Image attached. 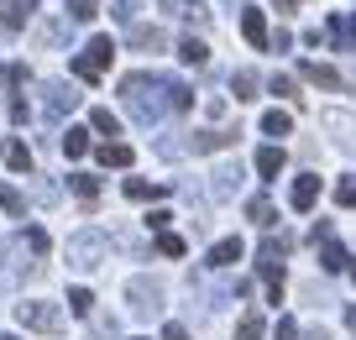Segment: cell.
I'll use <instances>...</instances> for the list:
<instances>
[{
    "label": "cell",
    "mask_w": 356,
    "mask_h": 340,
    "mask_svg": "<svg viewBox=\"0 0 356 340\" xmlns=\"http://www.w3.org/2000/svg\"><path fill=\"white\" fill-rule=\"evenodd\" d=\"M6 340H22V335H6Z\"/></svg>",
    "instance_id": "47"
},
{
    "label": "cell",
    "mask_w": 356,
    "mask_h": 340,
    "mask_svg": "<svg viewBox=\"0 0 356 340\" xmlns=\"http://www.w3.org/2000/svg\"><path fill=\"white\" fill-rule=\"evenodd\" d=\"M163 340H189V330L184 325H163Z\"/></svg>",
    "instance_id": "42"
},
{
    "label": "cell",
    "mask_w": 356,
    "mask_h": 340,
    "mask_svg": "<svg viewBox=\"0 0 356 340\" xmlns=\"http://www.w3.org/2000/svg\"><path fill=\"white\" fill-rule=\"evenodd\" d=\"M231 89H236V99H257V74H252V68H236Z\"/></svg>",
    "instance_id": "25"
},
{
    "label": "cell",
    "mask_w": 356,
    "mask_h": 340,
    "mask_svg": "<svg viewBox=\"0 0 356 340\" xmlns=\"http://www.w3.org/2000/svg\"><path fill=\"white\" fill-rule=\"evenodd\" d=\"M47 95H53V99H47V110H53V115H68V110L79 105V89H74V84H53Z\"/></svg>",
    "instance_id": "15"
},
{
    "label": "cell",
    "mask_w": 356,
    "mask_h": 340,
    "mask_svg": "<svg viewBox=\"0 0 356 340\" xmlns=\"http://www.w3.org/2000/svg\"><path fill=\"white\" fill-rule=\"evenodd\" d=\"M246 215H252L257 225H262V231H267V225H273V220H278V215H273V204H267V199H252V204H246Z\"/></svg>",
    "instance_id": "31"
},
{
    "label": "cell",
    "mask_w": 356,
    "mask_h": 340,
    "mask_svg": "<svg viewBox=\"0 0 356 340\" xmlns=\"http://www.w3.org/2000/svg\"><path fill=\"white\" fill-rule=\"evenodd\" d=\"M115 16H121V22L131 26V16H136V0H115Z\"/></svg>",
    "instance_id": "41"
},
{
    "label": "cell",
    "mask_w": 356,
    "mask_h": 340,
    "mask_svg": "<svg viewBox=\"0 0 356 340\" xmlns=\"http://www.w3.org/2000/svg\"><path fill=\"white\" fill-rule=\"evenodd\" d=\"M6 168H11V173H32V152H26V142L6 136Z\"/></svg>",
    "instance_id": "14"
},
{
    "label": "cell",
    "mask_w": 356,
    "mask_h": 340,
    "mask_svg": "<svg viewBox=\"0 0 356 340\" xmlns=\"http://www.w3.org/2000/svg\"><path fill=\"white\" fill-rule=\"evenodd\" d=\"M157 252H163V257H173V262H178V257L189 252V246H184V236H173V231H163V236H157Z\"/></svg>",
    "instance_id": "29"
},
{
    "label": "cell",
    "mask_w": 356,
    "mask_h": 340,
    "mask_svg": "<svg viewBox=\"0 0 356 340\" xmlns=\"http://www.w3.org/2000/svg\"><path fill=\"white\" fill-rule=\"evenodd\" d=\"M314 199H320V178H314V173H299V178H293V188H289V204L304 215V209H314Z\"/></svg>",
    "instance_id": "6"
},
{
    "label": "cell",
    "mask_w": 356,
    "mask_h": 340,
    "mask_svg": "<svg viewBox=\"0 0 356 340\" xmlns=\"http://www.w3.org/2000/svg\"><path fill=\"white\" fill-rule=\"evenodd\" d=\"M335 204H346V209H356V184H341V188H335Z\"/></svg>",
    "instance_id": "37"
},
{
    "label": "cell",
    "mask_w": 356,
    "mask_h": 340,
    "mask_svg": "<svg viewBox=\"0 0 356 340\" xmlns=\"http://www.w3.org/2000/svg\"><path fill=\"white\" fill-rule=\"evenodd\" d=\"M37 0H11V11H0V32H22Z\"/></svg>",
    "instance_id": "12"
},
{
    "label": "cell",
    "mask_w": 356,
    "mask_h": 340,
    "mask_svg": "<svg viewBox=\"0 0 356 340\" xmlns=\"http://www.w3.org/2000/svg\"><path fill=\"white\" fill-rule=\"evenodd\" d=\"M236 136H241V131H231V126H225V131H194L189 147H194V152H215V147H231Z\"/></svg>",
    "instance_id": "11"
},
{
    "label": "cell",
    "mask_w": 356,
    "mask_h": 340,
    "mask_svg": "<svg viewBox=\"0 0 356 340\" xmlns=\"http://www.w3.org/2000/svg\"><path fill=\"white\" fill-rule=\"evenodd\" d=\"M0 209H6V215H22V194H16V188H6V184H0Z\"/></svg>",
    "instance_id": "35"
},
{
    "label": "cell",
    "mask_w": 356,
    "mask_h": 340,
    "mask_svg": "<svg viewBox=\"0 0 356 340\" xmlns=\"http://www.w3.org/2000/svg\"><path fill=\"white\" fill-rule=\"evenodd\" d=\"M89 126H95L100 136H115V131H121V121H115V115H111L105 105H95V110H89Z\"/></svg>",
    "instance_id": "23"
},
{
    "label": "cell",
    "mask_w": 356,
    "mask_h": 340,
    "mask_svg": "<svg viewBox=\"0 0 356 340\" xmlns=\"http://www.w3.org/2000/svg\"><path fill=\"white\" fill-rule=\"evenodd\" d=\"M68 262L74 267H100L105 262V236L100 231H74L68 236Z\"/></svg>",
    "instance_id": "3"
},
{
    "label": "cell",
    "mask_w": 356,
    "mask_h": 340,
    "mask_svg": "<svg viewBox=\"0 0 356 340\" xmlns=\"http://www.w3.org/2000/svg\"><path fill=\"white\" fill-rule=\"evenodd\" d=\"M241 37L257 47V53L267 47V22H262V11H257V6H252V11H241Z\"/></svg>",
    "instance_id": "9"
},
{
    "label": "cell",
    "mask_w": 356,
    "mask_h": 340,
    "mask_svg": "<svg viewBox=\"0 0 356 340\" xmlns=\"http://www.w3.org/2000/svg\"><path fill=\"white\" fill-rule=\"evenodd\" d=\"M68 188H74L79 199H89V204L100 199V178H89V173H74V178H68Z\"/></svg>",
    "instance_id": "24"
},
{
    "label": "cell",
    "mask_w": 356,
    "mask_h": 340,
    "mask_svg": "<svg viewBox=\"0 0 356 340\" xmlns=\"http://www.w3.org/2000/svg\"><path fill=\"white\" fill-rule=\"evenodd\" d=\"M346 273H351V277H356V262H351V267H346Z\"/></svg>",
    "instance_id": "46"
},
{
    "label": "cell",
    "mask_w": 356,
    "mask_h": 340,
    "mask_svg": "<svg viewBox=\"0 0 356 340\" xmlns=\"http://www.w3.org/2000/svg\"><path fill=\"white\" fill-rule=\"evenodd\" d=\"M293 6H299V0H278V11H293Z\"/></svg>",
    "instance_id": "44"
},
{
    "label": "cell",
    "mask_w": 356,
    "mask_h": 340,
    "mask_svg": "<svg viewBox=\"0 0 356 340\" xmlns=\"http://www.w3.org/2000/svg\"><path fill=\"white\" fill-rule=\"evenodd\" d=\"M163 11H168V16H178L184 26H194V32H200V26H210V16H215L204 0H163Z\"/></svg>",
    "instance_id": "5"
},
{
    "label": "cell",
    "mask_w": 356,
    "mask_h": 340,
    "mask_svg": "<svg viewBox=\"0 0 356 340\" xmlns=\"http://www.w3.org/2000/svg\"><path fill=\"white\" fill-rule=\"evenodd\" d=\"M273 335H278V340H299V325H293V319H278V330H273Z\"/></svg>",
    "instance_id": "40"
},
{
    "label": "cell",
    "mask_w": 356,
    "mask_h": 340,
    "mask_svg": "<svg viewBox=\"0 0 356 340\" xmlns=\"http://www.w3.org/2000/svg\"><path fill=\"white\" fill-rule=\"evenodd\" d=\"M126 32H131L136 47H152V53H163V47H168V37L157 32V26H126Z\"/></svg>",
    "instance_id": "21"
},
{
    "label": "cell",
    "mask_w": 356,
    "mask_h": 340,
    "mask_svg": "<svg viewBox=\"0 0 356 340\" xmlns=\"http://www.w3.org/2000/svg\"><path fill=\"white\" fill-rule=\"evenodd\" d=\"M74 79H84V84H95V79H100V74H95V68H89L84 58H74Z\"/></svg>",
    "instance_id": "39"
},
{
    "label": "cell",
    "mask_w": 356,
    "mask_h": 340,
    "mask_svg": "<svg viewBox=\"0 0 356 340\" xmlns=\"http://www.w3.org/2000/svg\"><path fill=\"white\" fill-rule=\"evenodd\" d=\"M95 157H100V168H131V147H121V142H105Z\"/></svg>",
    "instance_id": "19"
},
{
    "label": "cell",
    "mask_w": 356,
    "mask_h": 340,
    "mask_svg": "<svg viewBox=\"0 0 356 340\" xmlns=\"http://www.w3.org/2000/svg\"><path fill=\"white\" fill-rule=\"evenodd\" d=\"M168 105L173 110H194V89L189 84H168Z\"/></svg>",
    "instance_id": "30"
},
{
    "label": "cell",
    "mask_w": 356,
    "mask_h": 340,
    "mask_svg": "<svg viewBox=\"0 0 356 340\" xmlns=\"http://www.w3.org/2000/svg\"><path fill=\"white\" fill-rule=\"evenodd\" d=\"M126 199H136V204H152V199H168V194H173V188H168V184H147V178H126Z\"/></svg>",
    "instance_id": "8"
},
{
    "label": "cell",
    "mask_w": 356,
    "mask_h": 340,
    "mask_svg": "<svg viewBox=\"0 0 356 340\" xmlns=\"http://www.w3.org/2000/svg\"><path fill=\"white\" fill-rule=\"evenodd\" d=\"M330 42L335 47H356V16H330Z\"/></svg>",
    "instance_id": "17"
},
{
    "label": "cell",
    "mask_w": 356,
    "mask_h": 340,
    "mask_svg": "<svg viewBox=\"0 0 356 340\" xmlns=\"http://www.w3.org/2000/svg\"><path fill=\"white\" fill-rule=\"evenodd\" d=\"M325 252H320V267L325 273H346V267H351V252H346V246H335V241H320Z\"/></svg>",
    "instance_id": "16"
},
{
    "label": "cell",
    "mask_w": 356,
    "mask_h": 340,
    "mask_svg": "<svg viewBox=\"0 0 356 340\" xmlns=\"http://www.w3.org/2000/svg\"><path fill=\"white\" fill-rule=\"evenodd\" d=\"M131 340H147V335H131Z\"/></svg>",
    "instance_id": "48"
},
{
    "label": "cell",
    "mask_w": 356,
    "mask_h": 340,
    "mask_svg": "<svg viewBox=\"0 0 356 340\" xmlns=\"http://www.w3.org/2000/svg\"><path fill=\"white\" fill-rule=\"evenodd\" d=\"M63 152H68V157H74V163H79V157H84V152H89V131H84V126H74V131H68V136H63Z\"/></svg>",
    "instance_id": "26"
},
{
    "label": "cell",
    "mask_w": 356,
    "mask_h": 340,
    "mask_svg": "<svg viewBox=\"0 0 356 340\" xmlns=\"http://www.w3.org/2000/svg\"><path fill=\"white\" fill-rule=\"evenodd\" d=\"M0 79H6V68H0Z\"/></svg>",
    "instance_id": "49"
},
{
    "label": "cell",
    "mask_w": 356,
    "mask_h": 340,
    "mask_svg": "<svg viewBox=\"0 0 356 340\" xmlns=\"http://www.w3.org/2000/svg\"><path fill=\"white\" fill-rule=\"evenodd\" d=\"M16 319H22L26 330H42V335H63V309H53V304H37V298L16 304Z\"/></svg>",
    "instance_id": "2"
},
{
    "label": "cell",
    "mask_w": 356,
    "mask_h": 340,
    "mask_svg": "<svg viewBox=\"0 0 356 340\" xmlns=\"http://www.w3.org/2000/svg\"><path fill=\"white\" fill-rule=\"evenodd\" d=\"M68 11H74L79 22H95V16H100V0H68Z\"/></svg>",
    "instance_id": "33"
},
{
    "label": "cell",
    "mask_w": 356,
    "mask_h": 340,
    "mask_svg": "<svg viewBox=\"0 0 356 340\" xmlns=\"http://www.w3.org/2000/svg\"><path fill=\"white\" fill-rule=\"evenodd\" d=\"M241 236H225V241H215L210 246V267H231V262H241Z\"/></svg>",
    "instance_id": "10"
},
{
    "label": "cell",
    "mask_w": 356,
    "mask_h": 340,
    "mask_svg": "<svg viewBox=\"0 0 356 340\" xmlns=\"http://www.w3.org/2000/svg\"><path fill=\"white\" fill-rule=\"evenodd\" d=\"M309 340H330V335H325V330H314V335H309Z\"/></svg>",
    "instance_id": "45"
},
{
    "label": "cell",
    "mask_w": 356,
    "mask_h": 340,
    "mask_svg": "<svg viewBox=\"0 0 356 340\" xmlns=\"http://www.w3.org/2000/svg\"><path fill=\"white\" fill-rule=\"evenodd\" d=\"M178 58H184L189 68H200V63H210V47H204L200 37H184V42H178Z\"/></svg>",
    "instance_id": "20"
},
{
    "label": "cell",
    "mask_w": 356,
    "mask_h": 340,
    "mask_svg": "<svg viewBox=\"0 0 356 340\" xmlns=\"http://www.w3.org/2000/svg\"><path fill=\"white\" fill-rule=\"evenodd\" d=\"M299 74L309 79V84H320V89H341V74H335L330 63H299Z\"/></svg>",
    "instance_id": "13"
},
{
    "label": "cell",
    "mask_w": 356,
    "mask_h": 340,
    "mask_svg": "<svg viewBox=\"0 0 356 340\" xmlns=\"http://www.w3.org/2000/svg\"><path fill=\"white\" fill-rule=\"evenodd\" d=\"M26 246H32V252H42V257H47V246H53V241H47V231H26Z\"/></svg>",
    "instance_id": "38"
},
{
    "label": "cell",
    "mask_w": 356,
    "mask_h": 340,
    "mask_svg": "<svg viewBox=\"0 0 356 340\" xmlns=\"http://www.w3.org/2000/svg\"><path fill=\"white\" fill-rule=\"evenodd\" d=\"M121 99H126V110H131L136 121H157V110L168 105V84L152 79V74H126L121 79Z\"/></svg>",
    "instance_id": "1"
},
{
    "label": "cell",
    "mask_w": 356,
    "mask_h": 340,
    "mask_svg": "<svg viewBox=\"0 0 356 340\" xmlns=\"http://www.w3.org/2000/svg\"><path fill=\"white\" fill-rule=\"evenodd\" d=\"M126 298H131V309H136L142 319H152L157 304H163V288H157L152 277H131V283H126Z\"/></svg>",
    "instance_id": "4"
},
{
    "label": "cell",
    "mask_w": 356,
    "mask_h": 340,
    "mask_svg": "<svg viewBox=\"0 0 356 340\" xmlns=\"http://www.w3.org/2000/svg\"><path fill=\"white\" fill-rule=\"evenodd\" d=\"M79 58H84L95 74H105V68L115 63V42H111V37H89V53H79Z\"/></svg>",
    "instance_id": "7"
},
{
    "label": "cell",
    "mask_w": 356,
    "mask_h": 340,
    "mask_svg": "<svg viewBox=\"0 0 356 340\" xmlns=\"http://www.w3.org/2000/svg\"><path fill=\"white\" fill-rule=\"evenodd\" d=\"M283 163H289V157H283V147H262V152H257V173H262V178H278Z\"/></svg>",
    "instance_id": "18"
},
{
    "label": "cell",
    "mask_w": 356,
    "mask_h": 340,
    "mask_svg": "<svg viewBox=\"0 0 356 340\" xmlns=\"http://www.w3.org/2000/svg\"><path fill=\"white\" fill-rule=\"evenodd\" d=\"M236 184H241V168H220V173H215V199L236 194Z\"/></svg>",
    "instance_id": "28"
},
{
    "label": "cell",
    "mask_w": 356,
    "mask_h": 340,
    "mask_svg": "<svg viewBox=\"0 0 356 340\" xmlns=\"http://www.w3.org/2000/svg\"><path fill=\"white\" fill-rule=\"evenodd\" d=\"M262 335H267L262 314H241V325H236V340H262Z\"/></svg>",
    "instance_id": "27"
},
{
    "label": "cell",
    "mask_w": 356,
    "mask_h": 340,
    "mask_svg": "<svg viewBox=\"0 0 356 340\" xmlns=\"http://www.w3.org/2000/svg\"><path fill=\"white\" fill-rule=\"evenodd\" d=\"M346 325H351V330H356V304H351V309H346Z\"/></svg>",
    "instance_id": "43"
},
{
    "label": "cell",
    "mask_w": 356,
    "mask_h": 340,
    "mask_svg": "<svg viewBox=\"0 0 356 340\" xmlns=\"http://www.w3.org/2000/svg\"><path fill=\"white\" fill-rule=\"evenodd\" d=\"M37 37H42V47H47V42L58 47V42H68V26H63V22H47V26H42Z\"/></svg>",
    "instance_id": "34"
},
{
    "label": "cell",
    "mask_w": 356,
    "mask_h": 340,
    "mask_svg": "<svg viewBox=\"0 0 356 340\" xmlns=\"http://www.w3.org/2000/svg\"><path fill=\"white\" fill-rule=\"evenodd\" d=\"M267 89H273V95H283V99H293V89H299V84H293L289 74H273V84H267Z\"/></svg>",
    "instance_id": "36"
},
{
    "label": "cell",
    "mask_w": 356,
    "mask_h": 340,
    "mask_svg": "<svg viewBox=\"0 0 356 340\" xmlns=\"http://www.w3.org/2000/svg\"><path fill=\"white\" fill-rule=\"evenodd\" d=\"M262 131L267 136H289L293 131V115H289V110H267V115H262Z\"/></svg>",
    "instance_id": "22"
},
{
    "label": "cell",
    "mask_w": 356,
    "mask_h": 340,
    "mask_svg": "<svg viewBox=\"0 0 356 340\" xmlns=\"http://www.w3.org/2000/svg\"><path fill=\"white\" fill-rule=\"evenodd\" d=\"M68 309H74V314H89V309H95V293H89V288H68Z\"/></svg>",
    "instance_id": "32"
}]
</instances>
